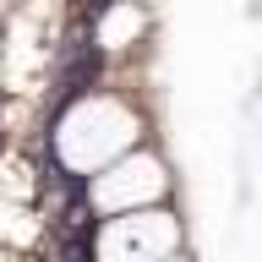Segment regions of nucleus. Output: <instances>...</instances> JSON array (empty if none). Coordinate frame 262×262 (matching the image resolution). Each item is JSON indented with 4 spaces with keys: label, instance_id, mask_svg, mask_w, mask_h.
I'll use <instances>...</instances> for the list:
<instances>
[{
    "label": "nucleus",
    "instance_id": "obj_1",
    "mask_svg": "<svg viewBox=\"0 0 262 262\" xmlns=\"http://www.w3.org/2000/svg\"><path fill=\"white\" fill-rule=\"evenodd\" d=\"M142 110L137 98L115 93V88H93L82 93L71 110L55 120L49 131V159L60 164L66 175H88L93 180L98 169H110L115 159H126L131 147H142Z\"/></svg>",
    "mask_w": 262,
    "mask_h": 262
},
{
    "label": "nucleus",
    "instance_id": "obj_2",
    "mask_svg": "<svg viewBox=\"0 0 262 262\" xmlns=\"http://www.w3.org/2000/svg\"><path fill=\"white\" fill-rule=\"evenodd\" d=\"M169 191H175V175H169L164 153L131 147L126 159H115L110 169H98L88 180V208H93V219H120V213L164 208Z\"/></svg>",
    "mask_w": 262,
    "mask_h": 262
},
{
    "label": "nucleus",
    "instance_id": "obj_3",
    "mask_svg": "<svg viewBox=\"0 0 262 262\" xmlns=\"http://www.w3.org/2000/svg\"><path fill=\"white\" fill-rule=\"evenodd\" d=\"M180 241H186L180 213L142 208V213H120V219H98L93 257L98 262H164L180 251Z\"/></svg>",
    "mask_w": 262,
    "mask_h": 262
},
{
    "label": "nucleus",
    "instance_id": "obj_4",
    "mask_svg": "<svg viewBox=\"0 0 262 262\" xmlns=\"http://www.w3.org/2000/svg\"><path fill=\"white\" fill-rule=\"evenodd\" d=\"M142 38H147L142 0H104L93 11V49L98 55H131Z\"/></svg>",
    "mask_w": 262,
    "mask_h": 262
},
{
    "label": "nucleus",
    "instance_id": "obj_5",
    "mask_svg": "<svg viewBox=\"0 0 262 262\" xmlns=\"http://www.w3.org/2000/svg\"><path fill=\"white\" fill-rule=\"evenodd\" d=\"M164 262H191V257H186V251H175V257H164Z\"/></svg>",
    "mask_w": 262,
    "mask_h": 262
}]
</instances>
